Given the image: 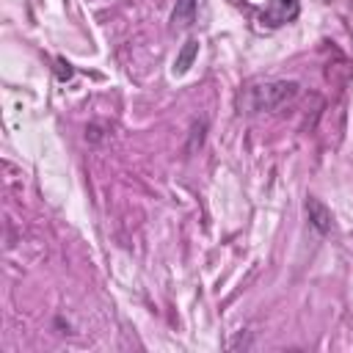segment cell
I'll return each instance as SVG.
<instances>
[{"label": "cell", "instance_id": "cell-1", "mask_svg": "<svg viewBox=\"0 0 353 353\" xmlns=\"http://www.w3.org/2000/svg\"><path fill=\"white\" fill-rule=\"evenodd\" d=\"M298 94V83L295 80H270V83H256L245 91L243 102L248 108V113H262V110H276L281 105H287L290 99H295Z\"/></svg>", "mask_w": 353, "mask_h": 353}, {"label": "cell", "instance_id": "cell-5", "mask_svg": "<svg viewBox=\"0 0 353 353\" xmlns=\"http://www.w3.org/2000/svg\"><path fill=\"white\" fill-rule=\"evenodd\" d=\"M196 19V0H176L174 14H171V25L174 28H190Z\"/></svg>", "mask_w": 353, "mask_h": 353}, {"label": "cell", "instance_id": "cell-6", "mask_svg": "<svg viewBox=\"0 0 353 353\" xmlns=\"http://www.w3.org/2000/svg\"><path fill=\"white\" fill-rule=\"evenodd\" d=\"M204 127H207L204 121H199V124H193V130H190L193 135H190V143H188V152H193L196 146H201V141H204Z\"/></svg>", "mask_w": 353, "mask_h": 353}, {"label": "cell", "instance_id": "cell-2", "mask_svg": "<svg viewBox=\"0 0 353 353\" xmlns=\"http://www.w3.org/2000/svg\"><path fill=\"white\" fill-rule=\"evenodd\" d=\"M295 17H298V0H273V6H268L259 19L268 28H279L284 22H292Z\"/></svg>", "mask_w": 353, "mask_h": 353}, {"label": "cell", "instance_id": "cell-7", "mask_svg": "<svg viewBox=\"0 0 353 353\" xmlns=\"http://www.w3.org/2000/svg\"><path fill=\"white\" fill-rule=\"evenodd\" d=\"M55 72H58V80H69V77L74 74L72 63H69V61H63V58H58V61H55Z\"/></svg>", "mask_w": 353, "mask_h": 353}, {"label": "cell", "instance_id": "cell-4", "mask_svg": "<svg viewBox=\"0 0 353 353\" xmlns=\"http://www.w3.org/2000/svg\"><path fill=\"white\" fill-rule=\"evenodd\" d=\"M196 55H199V39H188V41L182 44V50L176 52V61H174V74H185V72L193 66Z\"/></svg>", "mask_w": 353, "mask_h": 353}, {"label": "cell", "instance_id": "cell-3", "mask_svg": "<svg viewBox=\"0 0 353 353\" xmlns=\"http://www.w3.org/2000/svg\"><path fill=\"white\" fill-rule=\"evenodd\" d=\"M306 215H309V223H312V229H314L317 234H328V232L334 229V215H331V210H328L320 199H314V196L306 199Z\"/></svg>", "mask_w": 353, "mask_h": 353}]
</instances>
